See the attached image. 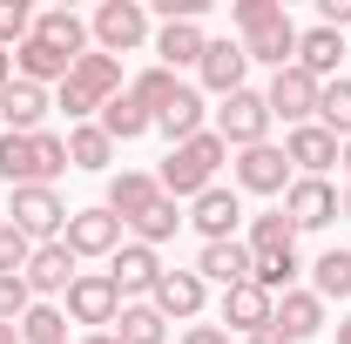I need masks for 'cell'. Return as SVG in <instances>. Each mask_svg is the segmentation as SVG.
<instances>
[{
    "instance_id": "obj_1",
    "label": "cell",
    "mask_w": 351,
    "mask_h": 344,
    "mask_svg": "<svg viewBox=\"0 0 351 344\" xmlns=\"http://www.w3.org/2000/svg\"><path fill=\"white\" fill-rule=\"evenodd\" d=\"M223 156H230V149H223V135H217V129L189 135L182 149H169V162H162V175H156V189H162L169 203H176V196H189V203H196V196L210 189V175L223 169Z\"/></svg>"
},
{
    "instance_id": "obj_2",
    "label": "cell",
    "mask_w": 351,
    "mask_h": 344,
    "mask_svg": "<svg viewBox=\"0 0 351 344\" xmlns=\"http://www.w3.org/2000/svg\"><path fill=\"white\" fill-rule=\"evenodd\" d=\"M115 95H122V61L95 47V54L75 61V75L61 82V108H68V122H88V115H95L101 101H115Z\"/></svg>"
},
{
    "instance_id": "obj_3",
    "label": "cell",
    "mask_w": 351,
    "mask_h": 344,
    "mask_svg": "<svg viewBox=\"0 0 351 344\" xmlns=\"http://www.w3.org/2000/svg\"><path fill=\"white\" fill-rule=\"evenodd\" d=\"M68 216H75V210H68L54 189H14V216H7V223H14L27 243H61Z\"/></svg>"
},
{
    "instance_id": "obj_4",
    "label": "cell",
    "mask_w": 351,
    "mask_h": 344,
    "mask_svg": "<svg viewBox=\"0 0 351 344\" xmlns=\"http://www.w3.org/2000/svg\"><path fill=\"white\" fill-rule=\"evenodd\" d=\"M217 135H223V149H257L263 135H270V101H263V95H250V88L223 95V108H217Z\"/></svg>"
},
{
    "instance_id": "obj_5",
    "label": "cell",
    "mask_w": 351,
    "mask_h": 344,
    "mask_svg": "<svg viewBox=\"0 0 351 344\" xmlns=\"http://www.w3.org/2000/svg\"><path fill=\"white\" fill-rule=\"evenodd\" d=\"M317 95H324V82L304 75L298 61H291V68H277V75H270V95H263V101H270V122L284 115L291 129H304L311 115H317Z\"/></svg>"
},
{
    "instance_id": "obj_6",
    "label": "cell",
    "mask_w": 351,
    "mask_h": 344,
    "mask_svg": "<svg viewBox=\"0 0 351 344\" xmlns=\"http://www.w3.org/2000/svg\"><path fill=\"white\" fill-rule=\"evenodd\" d=\"M95 41H101V54L142 47L149 41V7H142V0H101V7H95Z\"/></svg>"
},
{
    "instance_id": "obj_7",
    "label": "cell",
    "mask_w": 351,
    "mask_h": 344,
    "mask_svg": "<svg viewBox=\"0 0 351 344\" xmlns=\"http://www.w3.org/2000/svg\"><path fill=\"white\" fill-rule=\"evenodd\" d=\"M61 243H68L75 257H115V250H122V216L108 210V203H101V210H75L68 230H61Z\"/></svg>"
},
{
    "instance_id": "obj_8",
    "label": "cell",
    "mask_w": 351,
    "mask_h": 344,
    "mask_svg": "<svg viewBox=\"0 0 351 344\" xmlns=\"http://www.w3.org/2000/svg\"><path fill=\"white\" fill-rule=\"evenodd\" d=\"M68 317L75 324H115L122 317V291L108 284V270H82L68 284Z\"/></svg>"
},
{
    "instance_id": "obj_9",
    "label": "cell",
    "mask_w": 351,
    "mask_h": 344,
    "mask_svg": "<svg viewBox=\"0 0 351 344\" xmlns=\"http://www.w3.org/2000/svg\"><path fill=\"white\" fill-rule=\"evenodd\" d=\"M237 182H243L250 196H284V189H291V156L270 149V142H257V149L237 156Z\"/></svg>"
},
{
    "instance_id": "obj_10",
    "label": "cell",
    "mask_w": 351,
    "mask_h": 344,
    "mask_svg": "<svg viewBox=\"0 0 351 344\" xmlns=\"http://www.w3.org/2000/svg\"><path fill=\"white\" fill-rule=\"evenodd\" d=\"M284 216H291L298 230H324V223L338 216V189H331L324 175H298V182L284 189Z\"/></svg>"
},
{
    "instance_id": "obj_11",
    "label": "cell",
    "mask_w": 351,
    "mask_h": 344,
    "mask_svg": "<svg viewBox=\"0 0 351 344\" xmlns=\"http://www.w3.org/2000/svg\"><path fill=\"white\" fill-rule=\"evenodd\" d=\"M270 331L284 344H304L324 331V304H317V291H284L277 297V310H270Z\"/></svg>"
},
{
    "instance_id": "obj_12",
    "label": "cell",
    "mask_w": 351,
    "mask_h": 344,
    "mask_svg": "<svg viewBox=\"0 0 351 344\" xmlns=\"http://www.w3.org/2000/svg\"><path fill=\"white\" fill-rule=\"evenodd\" d=\"M21 277H27V291H41V297H54V291L68 297V284H75L82 270H75V250H68V243H34V257H27Z\"/></svg>"
},
{
    "instance_id": "obj_13",
    "label": "cell",
    "mask_w": 351,
    "mask_h": 344,
    "mask_svg": "<svg viewBox=\"0 0 351 344\" xmlns=\"http://www.w3.org/2000/svg\"><path fill=\"white\" fill-rule=\"evenodd\" d=\"M41 115H47V88H34V82L0 88V129L7 135H41Z\"/></svg>"
},
{
    "instance_id": "obj_14",
    "label": "cell",
    "mask_w": 351,
    "mask_h": 344,
    "mask_svg": "<svg viewBox=\"0 0 351 344\" xmlns=\"http://www.w3.org/2000/svg\"><path fill=\"white\" fill-rule=\"evenodd\" d=\"M156 277H162V263L149 243H122L115 257H108V284L122 291V297H142V291H156Z\"/></svg>"
},
{
    "instance_id": "obj_15",
    "label": "cell",
    "mask_w": 351,
    "mask_h": 344,
    "mask_svg": "<svg viewBox=\"0 0 351 344\" xmlns=\"http://www.w3.org/2000/svg\"><path fill=\"white\" fill-rule=\"evenodd\" d=\"M270 310H277V297H270L263 284H237V291H223V324L243 331V338L270 331Z\"/></svg>"
},
{
    "instance_id": "obj_16",
    "label": "cell",
    "mask_w": 351,
    "mask_h": 344,
    "mask_svg": "<svg viewBox=\"0 0 351 344\" xmlns=\"http://www.w3.org/2000/svg\"><path fill=\"white\" fill-rule=\"evenodd\" d=\"M196 277L203 284H223V291H237V284H250V243H203V257H196Z\"/></svg>"
},
{
    "instance_id": "obj_17",
    "label": "cell",
    "mask_w": 351,
    "mask_h": 344,
    "mask_svg": "<svg viewBox=\"0 0 351 344\" xmlns=\"http://www.w3.org/2000/svg\"><path fill=\"white\" fill-rule=\"evenodd\" d=\"M237 216H243V210H237V196H230V189H217V182L189 203V223L203 230V243H230V236H237Z\"/></svg>"
},
{
    "instance_id": "obj_18",
    "label": "cell",
    "mask_w": 351,
    "mask_h": 344,
    "mask_svg": "<svg viewBox=\"0 0 351 344\" xmlns=\"http://www.w3.org/2000/svg\"><path fill=\"white\" fill-rule=\"evenodd\" d=\"M14 68H21V82H34V88H47V82H68V75H75V61H68L61 47H47L41 34H27V41L14 47Z\"/></svg>"
},
{
    "instance_id": "obj_19",
    "label": "cell",
    "mask_w": 351,
    "mask_h": 344,
    "mask_svg": "<svg viewBox=\"0 0 351 344\" xmlns=\"http://www.w3.org/2000/svg\"><path fill=\"white\" fill-rule=\"evenodd\" d=\"M243 54H250V61H270V68H291V61H298V27H291V14L250 27V34H243Z\"/></svg>"
},
{
    "instance_id": "obj_20",
    "label": "cell",
    "mask_w": 351,
    "mask_h": 344,
    "mask_svg": "<svg viewBox=\"0 0 351 344\" xmlns=\"http://www.w3.org/2000/svg\"><path fill=\"white\" fill-rule=\"evenodd\" d=\"M196 68H203V88L237 95V88H243V68H250V54H243V41H210Z\"/></svg>"
},
{
    "instance_id": "obj_21",
    "label": "cell",
    "mask_w": 351,
    "mask_h": 344,
    "mask_svg": "<svg viewBox=\"0 0 351 344\" xmlns=\"http://www.w3.org/2000/svg\"><path fill=\"white\" fill-rule=\"evenodd\" d=\"M149 297H156L162 317H196V310H203V277H196V270H162Z\"/></svg>"
},
{
    "instance_id": "obj_22",
    "label": "cell",
    "mask_w": 351,
    "mask_h": 344,
    "mask_svg": "<svg viewBox=\"0 0 351 344\" xmlns=\"http://www.w3.org/2000/svg\"><path fill=\"white\" fill-rule=\"evenodd\" d=\"M284 156H291V162H298L304 175H324L331 162H338V135H331V129H317V122H304V129H291Z\"/></svg>"
},
{
    "instance_id": "obj_23",
    "label": "cell",
    "mask_w": 351,
    "mask_h": 344,
    "mask_svg": "<svg viewBox=\"0 0 351 344\" xmlns=\"http://www.w3.org/2000/svg\"><path fill=\"white\" fill-rule=\"evenodd\" d=\"M338 54H345V34H338V27H311V34H298V68L317 75V82L338 75Z\"/></svg>"
},
{
    "instance_id": "obj_24",
    "label": "cell",
    "mask_w": 351,
    "mask_h": 344,
    "mask_svg": "<svg viewBox=\"0 0 351 344\" xmlns=\"http://www.w3.org/2000/svg\"><path fill=\"white\" fill-rule=\"evenodd\" d=\"M34 34H41L47 47H61L68 61H82V54H88V34H95V27H88L82 14H68V7H54V14H41V21H34Z\"/></svg>"
},
{
    "instance_id": "obj_25",
    "label": "cell",
    "mask_w": 351,
    "mask_h": 344,
    "mask_svg": "<svg viewBox=\"0 0 351 344\" xmlns=\"http://www.w3.org/2000/svg\"><path fill=\"white\" fill-rule=\"evenodd\" d=\"M203 47H210V34L196 27V21H169L162 34H156V54H162V68H189V61H203Z\"/></svg>"
},
{
    "instance_id": "obj_26",
    "label": "cell",
    "mask_w": 351,
    "mask_h": 344,
    "mask_svg": "<svg viewBox=\"0 0 351 344\" xmlns=\"http://www.w3.org/2000/svg\"><path fill=\"white\" fill-rule=\"evenodd\" d=\"M156 196H162V189H156V175H142V169H122L115 182H108V210L122 216V223H135Z\"/></svg>"
},
{
    "instance_id": "obj_27",
    "label": "cell",
    "mask_w": 351,
    "mask_h": 344,
    "mask_svg": "<svg viewBox=\"0 0 351 344\" xmlns=\"http://www.w3.org/2000/svg\"><path fill=\"white\" fill-rule=\"evenodd\" d=\"M156 129L169 135L176 149H182V142H189V135H203V95H196V88H182V95H176L169 108H162V115H156Z\"/></svg>"
},
{
    "instance_id": "obj_28",
    "label": "cell",
    "mask_w": 351,
    "mask_h": 344,
    "mask_svg": "<svg viewBox=\"0 0 351 344\" xmlns=\"http://www.w3.org/2000/svg\"><path fill=\"white\" fill-rule=\"evenodd\" d=\"M182 223H189V216L176 210L169 196H156V203H149V210L135 216L129 230H135V243H149V250H156V243H169V236H176V230H182Z\"/></svg>"
},
{
    "instance_id": "obj_29",
    "label": "cell",
    "mask_w": 351,
    "mask_h": 344,
    "mask_svg": "<svg viewBox=\"0 0 351 344\" xmlns=\"http://www.w3.org/2000/svg\"><path fill=\"white\" fill-rule=\"evenodd\" d=\"M115 324H122V331H115L122 344H162V338H169V317H162L156 304H122Z\"/></svg>"
},
{
    "instance_id": "obj_30",
    "label": "cell",
    "mask_w": 351,
    "mask_h": 344,
    "mask_svg": "<svg viewBox=\"0 0 351 344\" xmlns=\"http://www.w3.org/2000/svg\"><path fill=\"white\" fill-rule=\"evenodd\" d=\"M176 95H182V82H176L169 68H142V75H135V88H129V101H135V108H149V122L169 108Z\"/></svg>"
},
{
    "instance_id": "obj_31",
    "label": "cell",
    "mask_w": 351,
    "mask_h": 344,
    "mask_svg": "<svg viewBox=\"0 0 351 344\" xmlns=\"http://www.w3.org/2000/svg\"><path fill=\"white\" fill-rule=\"evenodd\" d=\"M156 122H149V108H135L129 95H115V101H101V135L108 142H135V135H149Z\"/></svg>"
},
{
    "instance_id": "obj_32",
    "label": "cell",
    "mask_w": 351,
    "mask_h": 344,
    "mask_svg": "<svg viewBox=\"0 0 351 344\" xmlns=\"http://www.w3.org/2000/svg\"><path fill=\"white\" fill-rule=\"evenodd\" d=\"M291 277H298V250H263V257H250V284H263L270 297H284Z\"/></svg>"
},
{
    "instance_id": "obj_33",
    "label": "cell",
    "mask_w": 351,
    "mask_h": 344,
    "mask_svg": "<svg viewBox=\"0 0 351 344\" xmlns=\"http://www.w3.org/2000/svg\"><path fill=\"white\" fill-rule=\"evenodd\" d=\"M317 129H331L338 142H351V82H324V95H317Z\"/></svg>"
},
{
    "instance_id": "obj_34",
    "label": "cell",
    "mask_w": 351,
    "mask_h": 344,
    "mask_svg": "<svg viewBox=\"0 0 351 344\" xmlns=\"http://www.w3.org/2000/svg\"><path fill=\"white\" fill-rule=\"evenodd\" d=\"M263 250H298V223L284 210H270V216L250 223V257H263Z\"/></svg>"
},
{
    "instance_id": "obj_35",
    "label": "cell",
    "mask_w": 351,
    "mask_h": 344,
    "mask_svg": "<svg viewBox=\"0 0 351 344\" xmlns=\"http://www.w3.org/2000/svg\"><path fill=\"white\" fill-rule=\"evenodd\" d=\"M21 344H68V310L34 304V310L21 317Z\"/></svg>"
},
{
    "instance_id": "obj_36",
    "label": "cell",
    "mask_w": 351,
    "mask_h": 344,
    "mask_svg": "<svg viewBox=\"0 0 351 344\" xmlns=\"http://www.w3.org/2000/svg\"><path fill=\"white\" fill-rule=\"evenodd\" d=\"M311 277H317V304L324 297H351V250H324V257L311 263Z\"/></svg>"
},
{
    "instance_id": "obj_37",
    "label": "cell",
    "mask_w": 351,
    "mask_h": 344,
    "mask_svg": "<svg viewBox=\"0 0 351 344\" xmlns=\"http://www.w3.org/2000/svg\"><path fill=\"white\" fill-rule=\"evenodd\" d=\"M108 156H115V142L101 129H75L68 135V169H108Z\"/></svg>"
},
{
    "instance_id": "obj_38",
    "label": "cell",
    "mask_w": 351,
    "mask_h": 344,
    "mask_svg": "<svg viewBox=\"0 0 351 344\" xmlns=\"http://www.w3.org/2000/svg\"><path fill=\"white\" fill-rule=\"evenodd\" d=\"M27 34H34V14H27V0H0V47L14 54Z\"/></svg>"
},
{
    "instance_id": "obj_39",
    "label": "cell",
    "mask_w": 351,
    "mask_h": 344,
    "mask_svg": "<svg viewBox=\"0 0 351 344\" xmlns=\"http://www.w3.org/2000/svg\"><path fill=\"white\" fill-rule=\"evenodd\" d=\"M27 257H34V243H27L14 223H0V277H21V270H27Z\"/></svg>"
},
{
    "instance_id": "obj_40",
    "label": "cell",
    "mask_w": 351,
    "mask_h": 344,
    "mask_svg": "<svg viewBox=\"0 0 351 344\" xmlns=\"http://www.w3.org/2000/svg\"><path fill=\"white\" fill-rule=\"evenodd\" d=\"M34 310V291H27V277H0V324H21Z\"/></svg>"
},
{
    "instance_id": "obj_41",
    "label": "cell",
    "mask_w": 351,
    "mask_h": 344,
    "mask_svg": "<svg viewBox=\"0 0 351 344\" xmlns=\"http://www.w3.org/2000/svg\"><path fill=\"white\" fill-rule=\"evenodd\" d=\"M34 169H41V182H54V175L68 169V142H61V135H34Z\"/></svg>"
},
{
    "instance_id": "obj_42",
    "label": "cell",
    "mask_w": 351,
    "mask_h": 344,
    "mask_svg": "<svg viewBox=\"0 0 351 344\" xmlns=\"http://www.w3.org/2000/svg\"><path fill=\"white\" fill-rule=\"evenodd\" d=\"M277 14H284L277 0H237V27H243V34H250V27H263V21H277Z\"/></svg>"
},
{
    "instance_id": "obj_43",
    "label": "cell",
    "mask_w": 351,
    "mask_h": 344,
    "mask_svg": "<svg viewBox=\"0 0 351 344\" xmlns=\"http://www.w3.org/2000/svg\"><path fill=\"white\" fill-rule=\"evenodd\" d=\"M317 14H324L317 27H351V0H317Z\"/></svg>"
},
{
    "instance_id": "obj_44",
    "label": "cell",
    "mask_w": 351,
    "mask_h": 344,
    "mask_svg": "<svg viewBox=\"0 0 351 344\" xmlns=\"http://www.w3.org/2000/svg\"><path fill=\"white\" fill-rule=\"evenodd\" d=\"M182 344H230V331H217V324H189Z\"/></svg>"
},
{
    "instance_id": "obj_45",
    "label": "cell",
    "mask_w": 351,
    "mask_h": 344,
    "mask_svg": "<svg viewBox=\"0 0 351 344\" xmlns=\"http://www.w3.org/2000/svg\"><path fill=\"white\" fill-rule=\"evenodd\" d=\"M14 82V54H7V47H0V88Z\"/></svg>"
},
{
    "instance_id": "obj_46",
    "label": "cell",
    "mask_w": 351,
    "mask_h": 344,
    "mask_svg": "<svg viewBox=\"0 0 351 344\" xmlns=\"http://www.w3.org/2000/svg\"><path fill=\"white\" fill-rule=\"evenodd\" d=\"M82 344H122V338H115V331H88Z\"/></svg>"
},
{
    "instance_id": "obj_47",
    "label": "cell",
    "mask_w": 351,
    "mask_h": 344,
    "mask_svg": "<svg viewBox=\"0 0 351 344\" xmlns=\"http://www.w3.org/2000/svg\"><path fill=\"white\" fill-rule=\"evenodd\" d=\"M0 344H21V324H0Z\"/></svg>"
},
{
    "instance_id": "obj_48",
    "label": "cell",
    "mask_w": 351,
    "mask_h": 344,
    "mask_svg": "<svg viewBox=\"0 0 351 344\" xmlns=\"http://www.w3.org/2000/svg\"><path fill=\"white\" fill-rule=\"evenodd\" d=\"M243 344H284V338H277V331H257V338H243Z\"/></svg>"
},
{
    "instance_id": "obj_49",
    "label": "cell",
    "mask_w": 351,
    "mask_h": 344,
    "mask_svg": "<svg viewBox=\"0 0 351 344\" xmlns=\"http://www.w3.org/2000/svg\"><path fill=\"white\" fill-rule=\"evenodd\" d=\"M338 216H351V182H345V196H338Z\"/></svg>"
},
{
    "instance_id": "obj_50",
    "label": "cell",
    "mask_w": 351,
    "mask_h": 344,
    "mask_svg": "<svg viewBox=\"0 0 351 344\" xmlns=\"http://www.w3.org/2000/svg\"><path fill=\"white\" fill-rule=\"evenodd\" d=\"M338 344H351V317H345V324H338Z\"/></svg>"
},
{
    "instance_id": "obj_51",
    "label": "cell",
    "mask_w": 351,
    "mask_h": 344,
    "mask_svg": "<svg viewBox=\"0 0 351 344\" xmlns=\"http://www.w3.org/2000/svg\"><path fill=\"white\" fill-rule=\"evenodd\" d=\"M338 162H345V169H351V142H345V149H338Z\"/></svg>"
}]
</instances>
